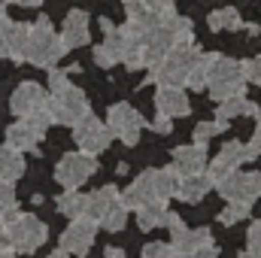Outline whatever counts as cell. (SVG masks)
Here are the masks:
<instances>
[{
    "instance_id": "obj_2",
    "label": "cell",
    "mask_w": 261,
    "mask_h": 258,
    "mask_svg": "<svg viewBox=\"0 0 261 258\" xmlns=\"http://www.w3.org/2000/svg\"><path fill=\"white\" fill-rule=\"evenodd\" d=\"M195 43H176L170 46L155 64L149 67V82H158V85H186V76H189V67L197 58Z\"/></svg>"
},
{
    "instance_id": "obj_34",
    "label": "cell",
    "mask_w": 261,
    "mask_h": 258,
    "mask_svg": "<svg viewBox=\"0 0 261 258\" xmlns=\"http://www.w3.org/2000/svg\"><path fill=\"white\" fill-rule=\"evenodd\" d=\"M91 55H94V64H97V67H116V64H119L116 52H113L110 46H103V43H100V46H94V52H91Z\"/></svg>"
},
{
    "instance_id": "obj_46",
    "label": "cell",
    "mask_w": 261,
    "mask_h": 258,
    "mask_svg": "<svg viewBox=\"0 0 261 258\" xmlns=\"http://www.w3.org/2000/svg\"><path fill=\"white\" fill-rule=\"evenodd\" d=\"M0 258H18V252H15V249L9 246V249H6V252H3V255H0Z\"/></svg>"
},
{
    "instance_id": "obj_47",
    "label": "cell",
    "mask_w": 261,
    "mask_h": 258,
    "mask_svg": "<svg viewBox=\"0 0 261 258\" xmlns=\"http://www.w3.org/2000/svg\"><path fill=\"white\" fill-rule=\"evenodd\" d=\"M6 249H9V243H6V240H3V237H0V255H3V252H6Z\"/></svg>"
},
{
    "instance_id": "obj_45",
    "label": "cell",
    "mask_w": 261,
    "mask_h": 258,
    "mask_svg": "<svg viewBox=\"0 0 261 258\" xmlns=\"http://www.w3.org/2000/svg\"><path fill=\"white\" fill-rule=\"evenodd\" d=\"M49 258H70V252H67V249H55Z\"/></svg>"
},
{
    "instance_id": "obj_36",
    "label": "cell",
    "mask_w": 261,
    "mask_h": 258,
    "mask_svg": "<svg viewBox=\"0 0 261 258\" xmlns=\"http://www.w3.org/2000/svg\"><path fill=\"white\" fill-rule=\"evenodd\" d=\"M15 207V192H12V183H3L0 179V213L12 210Z\"/></svg>"
},
{
    "instance_id": "obj_35",
    "label": "cell",
    "mask_w": 261,
    "mask_h": 258,
    "mask_svg": "<svg viewBox=\"0 0 261 258\" xmlns=\"http://www.w3.org/2000/svg\"><path fill=\"white\" fill-rule=\"evenodd\" d=\"M243 76H246V82L261 85V55L249 58V61H243Z\"/></svg>"
},
{
    "instance_id": "obj_37",
    "label": "cell",
    "mask_w": 261,
    "mask_h": 258,
    "mask_svg": "<svg viewBox=\"0 0 261 258\" xmlns=\"http://www.w3.org/2000/svg\"><path fill=\"white\" fill-rule=\"evenodd\" d=\"M246 194H249V200H252V203L261 197V170L246 173Z\"/></svg>"
},
{
    "instance_id": "obj_24",
    "label": "cell",
    "mask_w": 261,
    "mask_h": 258,
    "mask_svg": "<svg viewBox=\"0 0 261 258\" xmlns=\"http://www.w3.org/2000/svg\"><path fill=\"white\" fill-rule=\"evenodd\" d=\"M28 40H31V24H15L12 21V31H9V58L15 64L28 61Z\"/></svg>"
},
{
    "instance_id": "obj_30",
    "label": "cell",
    "mask_w": 261,
    "mask_h": 258,
    "mask_svg": "<svg viewBox=\"0 0 261 258\" xmlns=\"http://www.w3.org/2000/svg\"><path fill=\"white\" fill-rule=\"evenodd\" d=\"M225 128H228V122H222V119H216V122H200L195 128V143H206L210 137L222 134Z\"/></svg>"
},
{
    "instance_id": "obj_38",
    "label": "cell",
    "mask_w": 261,
    "mask_h": 258,
    "mask_svg": "<svg viewBox=\"0 0 261 258\" xmlns=\"http://www.w3.org/2000/svg\"><path fill=\"white\" fill-rule=\"evenodd\" d=\"M67 76H70L67 70H52V73H49V85H52V91H61V88L70 85V79H67Z\"/></svg>"
},
{
    "instance_id": "obj_23",
    "label": "cell",
    "mask_w": 261,
    "mask_h": 258,
    "mask_svg": "<svg viewBox=\"0 0 261 258\" xmlns=\"http://www.w3.org/2000/svg\"><path fill=\"white\" fill-rule=\"evenodd\" d=\"M213 55L216 52H197V58L192 61L189 67V76H186V85L192 88V91H203L206 88V76H210V64H213Z\"/></svg>"
},
{
    "instance_id": "obj_48",
    "label": "cell",
    "mask_w": 261,
    "mask_h": 258,
    "mask_svg": "<svg viewBox=\"0 0 261 258\" xmlns=\"http://www.w3.org/2000/svg\"><path fill=\"white\" fill-rule=\"evenodd\" d=\"M170 258H189V255H182V252H170Z\"/></svg>"
},
{
    "instance_id": "obj_27",
    "label": "cell",
    "mask_w": 261,
    "mask_h": 258,
    "mask_svg": "<svg viewBox=\"0 0 261 258\" xmlns=\"http://www.w3.org/2000/svg\"><path fill=\"white\" fill-rule=\"evenodd\" d=\"M249 213H252V200H228V207L219 213V222L222 225H234V222L249 219Z\"/></svg>"
},
{
    "instance_id": "obj_14",
    "label": "cell",
    "mask_w": 261,
    "mask_h": 258,
    "mask_svg": "<svg viewBox=\"0 0 261 258\" xmlns=\"http://www.w3.org/2000/svg\"><path fill=\"white\" fill-rule=\"evenodd\" d=\"M61 40H64L67 49H79V46H85L91 40V34H88V12H82V9H70L67 12Z\"/></svg>"
},
{
    "instance_id": "obj_6",
    "label": "cell",
    "mask_w": 261,
    "mask_h": 258,
    "mask_svg": "<svg viewBox=\"0 0 261 258\" xmlns=\"http://www.w3.org/2000/svg\"><path fill=\"white\" fill-rule=\"evenodd\" d=\"M49 125H52L49 110H40V113H34V116H21L15 125L6 128V143H9L12 149H18V152H24V149L37 152V143L43 140V134L49 131Z\"/></svg>"
},
{
    "instance_id": "obj_17",
    "label": "cell",
    "mask_w": 261,
    "mask_h": 258,
    "mask_svg": "<svg viewBox=\"0 0 261 258\" xmlns=\"http://www.w3.org/2000/svg\"><path fill=\"white\" fill-rule=\"evenodd\" d=\"M213 189V183H210V176L206 173H186V176H179V189H176V197L179 200H186V203H200L206 192Z\"/></svg>"
},
{
    "instance_id": "obj_1",
    "label": "cell",
    "mask_w": 261,
    "mask_h": 258,
    "mask_svg": "<svg viewBox=\"0 0 261 258\" xmlns=\"http://www.w3.org/2000/svg\"><path fill=\"white\" fill-rule=\"evenodd\" d=\"M0 231H3V240L15 249V252H37L46 237H49V228L46 222H40L37 216H28V213H18V207L0 213Z\"/></svg>"
},
{
    "instance_id": "obj_44",
    "label": "cell",
    "mask_w": 261,
    "mask_h": 258,
    "mask_svg": "<svg viewBox=\"0 0 261 258\" xmlns=\"http://www.w3.org/2000/svg\"><path fill=\"white\" fill-rule=\"evenodd\" d=\"M9 3H18V6H40L43 0H9Z\"/></svg>"
},
{
    "instance_id": "obj_25",
    "label": "cell",
    "mask_w": 261,
    "mask_h": 258,
    "mask_svg": "<svg viewBox=\"0 0 261 258\" xmlns=\"http://www.w3.org/2000/svg\"><path fill=\"white\" fill-rule=\"evenodd\" d=\"M210 31H240V12L234 6H225V9H216L210 12Z\"/></svg>"
},
{
    "instance_id": "obj_29",
    "label": "cell",
    "mask_w": 261,
    "mask_h": 258,
    "mask_svg": "<svg viewBox=\"0 0 261 258\" xmlns=\"http://www.w3.org/2000/svg\"><path fill=\"white\" fill-rule=\"evenodd\" d=\"M125 222H128V210H125V203H122V200H116V203L103 213V219H100L97 225H103L107 231H113V234H116V231H122V228H125Z\"/></svg>"
},
{
    "instance_id": "obj_31",
    "label": "cell",
    "mask_w": 261,
    "mask_h": 258,
    "mask_svg": "<svg viewBox=\"0 0 261 258\" xmlns=\"http://www.w3.org/2000/svg\"><path fill=\"white\" fill-rule=\"evenodd\" d=\"M9 31L12 21L6 15V3H0V58H9Z\"/></svg>"
},
{
    "instance_id": "obj_8",
    "label": "cell",
    "mask_w": 261,
    "mask_h": 258,
    "mask_svg": "<svg viewBox=\"0 0 261 258\" xmlns=\"http://www.w3.org/2000/svg\"><path fill=\"white\" fill-rule=\"evenodd\" d=\"M73 140H76L79 152L97 155V152H103V149L113 143V131L107 128L103 122H97V119L88 113L85 119H79V122L73 125Z\"/></svg>"
},
{
    "instance_id": "obj_33",
    "label": "cell",
    "mask_w": 261,
    "mask_h": 258,
    "mask_svg": "<svg viewBox=\"0 0 261 258\" xmlns=\"http://www.w3.org/2000/svg\"><path fill=\"white\" fill-rule=\"evenodd\" d=\"M170 243H161V240H152V243H146L143 246V252H140V258H170Z\"/></svg>"
},
{
    "instance_id": "obj_4",
    "label": "cell",
    "mask_w": 261,
    "mask_h": 258,
    "mask_svg": "<svg viewBox=\"0 0 261 258\" xmlns=\"http://www.w3.org/2000/svg\"><path fill=\"white\" fill-rule=\"evenodd\" d=\"M246 88V76H243V64L231 61V58H222V55H213V64H210V76H206V91L213 100H228L234 94H243Z\"/></svg>"
},
{
    "instance_id": "obj_11",
    "label": "cell",
    "mask_w": 261,
    "mask_h": 258,
    "mask_svg": "<svg viewBox=\"0 0 261 258\" xmlns=\"http://www.w3.org/2000/svg\"><path fill=\"white\" fill-rule=\"evenodd\" d=\"M46 104H49V94H46L37 82H21V85L12 91V97H9V107H12V113H15L18 119L46 110Z\"/></svg>"
},
{
    "instance_id": "obj_28",
    "label": "cell",
    "mask_w": 261,
    "mask_h": 258,
    "mask_svg": "<svg viewBox=\"0 0 261 258\" xmlns=\"http://www.w3.org/2000/svg\"><path fill=\"white\" fill-rule=\"evenodd\" d=\"M125 12H128L130 24H137V28H143V31L152 24V15H155L143 0H125Z\"/></svg>"
},
{
    "instance_id": "obj_13",
    "label": "cell",
    "mask_w": 261,
    "mask_h": 258,
    "mask_svg": "<svg viewBox=\"0 0 261 258\" xmlns=\"http://www.w3.org/2000/svg\"><path fill=\"white\" fill-rule=\"evenodd\" d=\"M119 200L125 203V210H140L143 203H149V200H155V183H152V170H146V173H140L134 183H130L125 192L119 194Z\"/></svg>"
},
{
    "instance_id": "obj_9",
    "label": "cell",
    "mask_w": 261,
    "mask_h": 258,
    "mask_svg": "<svg viewBox=\"0 0 261 258\" xmlns=\"http://www.w3.org/2000/svg\"><path fill=\"white\" fill-rule=\"evenodd\" d=\"M143 116L130 107V104H113L110 107V116H107V128L113 131V137H119L125 146H134L140 140V131H143Z\"/></svg>"
},
{
    "instance_id": "obj_32",
    "label": "cell",
    "mask_w": 261,
    "mask_h": 258,
    "mask_svg": "<svg viewBox=\"0 0 261 258\" xmlns=\"http://www.w3.org/2000/svg\"><path fill=\"white\" fill-rule=\"evenodd\" d=\"M246 252H249V258H261V222H252V228L246 234Z\"/></svg>"
},
{
    "instance_id": "obj_40",
    "label": "cell",
    "mask_w": 261,
    "mask_h": 258,
    "mask_svg": "<svg viewBox=\"0 0 261 258\" xmlns=\"http://www.w3.org/2000/svg\"><path fill=\"white\" fill-rule=\"evenodd\" d=\"M152 12H167V9H173V0H143Z\"/></svg>"
},
{
    "instance_id": "obj_42",
    "label": "cell",
    "mask_w": 261,
    "mask_h": 258,
    "mask_svg": "<svg viewBox=\"0 0 261 258\" xmlns=\"http://www.w3.org/2000/svg\"><path fill=\"white\" fill-rule=\"evenodd\" d=\"M249 149H252L255 155H261V119H258V125H255V131H252V140H249Z\"/></svg>"
},
{
    "instance_id": "obj_39",
    "label": "cell",
    "mask_w": 261,
    "mask_h": 258,
    "mask_svg": "<svg viewBox=\"0 0 261 258\" xmlns=\"http://www.w3.org/2000/svg\"><path fill=\"white\" fill-rule=\"evenodd\" d=\"M149 128L155 131V134H170V131H173V119H167V116H161V113H158V119H152V122H149Z\"/></svg>"
},
{
    "instance_id": "obj_12",
    "label": "cell",
    "mask_w": 261,
    "mask_h": 258,
    "mask_svg": "<svg viewBox=\"0 0 261 258\" xmlns=\"http://www.w3.org/2000/svg\"><path fill=\"white\" fill-rule=\"evenodd\" d=\"M155 107L167 119H176V116H189L192 113V104H189V94L182 91V85H158Z\"/></svg>"
},
{
    "instance_id": "obj_41",
    "label": "cell",
    "mask_w": 261,
    "mask_h": 258,
    "mask_svg": "<svg viewBox=\"0 0 261 258\" xmlns=\"http://www.w3.org/2000/svg\"><path fill=\"white\" fill-rule=\"evenodd\" d=\"M189 258H219V249H216V246L210 243V246H200L197 252H192Z\"/></svg>"
},
{
    "instance_id": "obj_49",
    "label": "cell",
    "mask_w": 261,
    "mask_h": 258,
    "mask_svg": "<svg viewBox=\"0 0 261 258\" xmlns=\"http://www.w3.org/2000/svg\"><path fill=\"white\" fill-rule=\"evenodd\" d=\"M237 258H249V252H246V249H243V252H240V255H237Z\"/></svg>"
},
{
    "instance_id": "obj_19",
    "label": "cell",
    "mask_w": 261,
    "mask_h": 258,
    "mask_svg": "<svg viewBox=\"0 0 261 258\" xmlns=\"http://www.w3.org/2000/svg\"><path fill=\"white\" fill-rule=\"evenodd\" d=\"M225 167H231V170H240L246 161H252V158H258L252 149H249V143H240V140H228L222 149H219V155H216Z\"/></svg>"
},
{
    "instance_id": "obj_7",
    "label": "cell",
    "mask_w": 261,
    "mask_h": 258,
    "mask_svg": "<svg viewBox=\"0 0 261 258\" xmlns=\"http://www.w3.org/2000/svg\"><path fill=\"white\" fill-rule=\"evenodd\" d=\"M91 173H97V158L88 152H67L55 167V179L64 189H79L82 183L91 179Z\"/></svg>"
},
{
    "instance_id": "obj_10",
    "label": "cell",
    "mask_w": 261,
    "mask_h": 258,
    "mask_svg": "<svg viewBox=\"0 0 261 258\" xmlns=\"http://www.w3.org/2000/svg\"><path fill=\"white\" fill-rule=\"evenodd\" d=\"M94 234H97V222L79 216L61 234V249H67L70 255H88V249L94 246Z\"/></svg>"
},
{
    "instance_id": "obj_3",
    "label": "cell",
    "mask_w": 261,
    "mask_h": 258,
    "mask_svg": "<svg viewBox=\"0 0 261 258\" xmlns=\"http://www.w3.org/2000/svg\"><path fill=\"white\" fill-rule=\"evenodd\" d=\"M67 55V46L61 40V34H55L52 21L43 15L31 24V40H28V61L34 67H52L58 64Z\"/></svg>"
},
{
    "instance_id": "obj_21",
    "label": "cell",
    "mask_w": 261,
    "mask_h": 258,
    "mask_svg": "<svg viewBox=\"0 0 261 258\" xmlns=\"http://www.w3.org/2000/svg\"><path fill=\"white\" fill-rule=\"evenodd\" d=\"M21 173H24V158H21V152L12 149L9 143L0 146V179H3V183H15V179H21Z\"/></svg>"
},
{
    "instance_id": "obj_15",
    "label": "cell",
    "mask_w": 261,
    "mask_h": 258,
    "mask_svg": "<svg viewBox=\"0 0 261 258\" xmlns=\"http://www.w3.org/2000/svg\"><path fill=\"white\" fill-rule=\"evenodd\" d=\"M173 167L182 176L186 173H203L206 170V149H203V143H192V146L173 149Z\"/></svg>"
},
{
    "instance_id": "obj_18",
    "label": "cell",
    "mask_w": 261,
    "mask_h": 258,
    "mask_svg": "<svg viewBox=\"0 0 261 258\" xmlns=\"http://www.w3.org/2000/svg\"><path fill=\"white\" fill-rule=\"evenodd\" d=\"M243 116H258V104L243 97V94H234L228 100H219L216 107V119L222 122H231V119H243Z\"/></svg>"
},
{
    "instance_id": "obj_16",
    "label": "cell",
    "mask_w": 261,
    "mask_h": 258,
    "mask_svg": "<svg viewBox=\"0 0 261 258\" xmlns=\"http://www.w3.org/2000/svg\"><path fill=\"white\" fill-rule=\"evenodd\" d=\"M116 200H119V189H116V186H103V189H97V192L85 194V210H82V216L91 219V222H100L103 213H107Z\"/></svg>"
},
{
    "instance_id": "obj_26",
    "label": "cell",
    "mask_w": 261,
    "mask_h": 258,
    "mask_svg": "<svg viewBox=\"0 0 261 258\" xmlns=\"http://www.w3.org/2000/svg\"><path fill=\"white\" fill-rule=\"evenodd\" d=\"M85 210V194H79L76 189H67L64 194H58V213L67 219H79Z\"/></svg>"
},
{
    "instance_id": "obj_43",
    "label": "cell",
    "mask_w": 261,
    "mask_h": 258,
    "mask_svg": "<svg viewBox=\"0 0 261 258\" xmlns=\"http://www.w3.org/2000/svg\"><path fill=\"white\" fill-rule=\"evenodd\" d=\"M103 258H125V249L122 246H107L103 249Z\"/></svg>"
},
{
    "instance_id": "obj_22",
    "label": "cell",
    "mask_w": 261,
    "mask_h": 258,
    "mask_svg": "<svg viewBox=\"0 0 261 258\" xmlns=\"http://www.w3.org/2000/svg\"><path fill=\"white\" fill-rule=\"evenodd\" d=\"M179 170L170 164V167H164V170H152V183H155V197L158 200H170V197H176V189H179Z\"/></svg>"
},
{
    "instance_id": "obj_20",
    "label": "cell",
    "mask_w": 261,
    "mask_h": 258,
    "mask_svg": "<svg viewBox=\"0 0 261 258\" xmlns=\"http://www.w3.org/2000/svg\"><path fill=\"white\" fill-rule=\"evenodd\" d=\"M167 200H149V203H143L140 210H137V225H140V231H152V228H158V225H164L167 222Z\"/></svg>"
},
{
    "instance_id": "obj_5",
    "label": "cell",
    "mask_w": 261,
    "mask_h": 258,
    "mask_svg": "<svg viewBox=\"0 0 261 258\" xmlns=\"http://www.w3.org/2000/svg\"><path fill=\"white\" fill-rule=\"evenodd\" d=\"M46 110H49V116H52V125H76L79 119H85V116L91 113L88 97H85L79 88H73V85H67L61 91H52Z\"/></svg>"
}]
</instances>
